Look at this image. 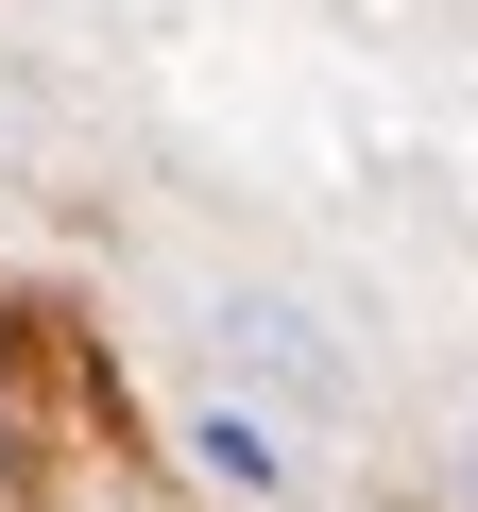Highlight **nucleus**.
Here are the masks:
<instances>
[{
  "label": "nucleus",
  "instance_id": "nucleus-1",
  "mask_svg": "<svg viewBox=\"0 0 478 512\" xmlns=\"http://www.w3.org/2000/svg\"><path fill=\"white\" fill-rule=\"evenodd\" d=\"M205 325H222V359H239V376H257V410H291V427H308V410H342V342H325V308H291V291H222Z\"/></svg>",
  "mask_w": 478,
  "mask_h": 512
},
{
  "label": "nucleus",
  "instance_id": "nucleus-2",
  "mask_svg": "<svg viewBox=\"0 0 478 512\" xmlns=\"http://www.w3.org/2000/svg\"><path fill=\"white\" fill-rule=\"evenodd\" d=\"M188 461H205L222 495H291V478H308V427L257 410V393H205V410H188Z\"/></svg>",
  "mask_w": 478,
  "mask_h": 512
},
{
  "label": "nucleus",
  "instance_id": "nucleus-3",
  "mask_svg": "<svg viewBox=\"0 0 478 512\" xmlns=\"http://www.w3.org/2000/svg\"><path fill=\"white\" fill-rule=\"evenodd\" d=\"M444 495H461V512H478V410H461V444H444Z\"/></svg>",
  "mask_w": 478,
  "mask_h": 512
}]
</instances>
